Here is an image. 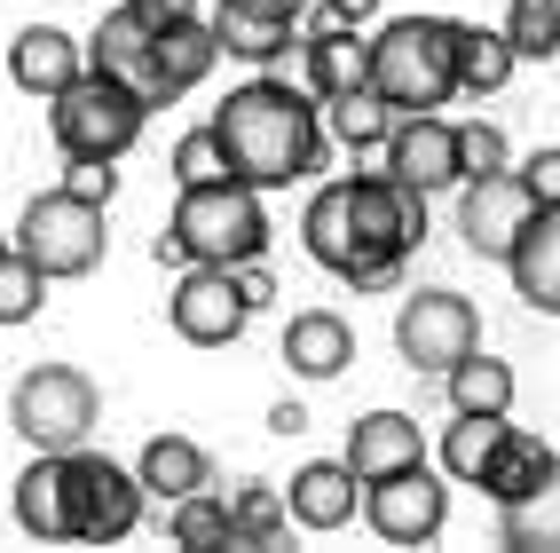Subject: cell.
<instances>
[{
  "label": "cell",
  "mask_w": 560,
  "mask_h": 553,
  "mask_svg": "<svg viewBox=\"0 0 560 553\" xmlns=\"http://www.w3.org/2000/svg\"><path fill=\"white\" fill-rule=\"evenodd\" d=\"M213 32H221V56L269 71V64L292 56V32H301V16L277 9V0H213Z\"/></svg>",
  "instance_id": "17"
},
{
  "label": "cell",
  "mask_w": 560,
  "mask_h": 553,
  "mask_svg": "<svg viewBox=\"0 0 560 553\" xmlns=\"http://www.w3.org/2000/svg\"><path fill=\"white\" fill-rule=\"evenodd\" d=\"M505 32L521 64H552L560 56V0H505Z\"/></svg>",
  "instance_id": "34"
},
{
  "label": "cell",
  "mask_w": 560,
  "mask_h": 553,
  "mask_svg": "<svg viewBox=\"0 0 560 553\" xmlns=\"http://www.w3.org/2000/svg\"><path fill=\"white\" fill-rule=\"evenodd\" d=\"M103 419V395L80 364H32V372L9 388V427L32 442V451H80Z\"/></svg>",
  "instance_id": "6"
},
{
  "label": "cell",
  "mask_w": 560,
  "mask_h": 553,
  "mask_svg": "<svg viewBox=\"0 0 560 553\" xmlns=\"http://www.w3.org/2000/svg\"><path fill=\"white\" fill-rule=\"evenodd\" d=\"M48 285H56V277L32 262L24 245H9V253H0V324H32V316H40V301H48Z\"/></svg>",
  "instance_id": "32"
},
{
  "label": "cell",
  "mask_w": 560,
  "mask_h": 553,
  "mask_svg": "<svg viewBox=\"0 0 560 553\" xmlns=\"http://www.w3.org/2000/svg\"><path fill=\"white\" fill-rule=\"evenodd\" d=\"M213 64H221V32L213 16H182L159 32V71H166V95H190L213 80Z\"/></svg>",
  "instance_id": "25"
},
{
  "label": "cell",
  "mask_w": 560,
  "mask_h": 553,
  "mask_svg": "<svg viewBox=\"0 0 560 553\" xmlns=\"http://www.w3.org/2000/svg\"><path fill=\"white\" fill-rule=\"evenodd\" d=\"M380 159H387L395 182H410V191H427V198L466 182V166H458V127L442 119V111H402Z\"/></svg>",
  "instance_id": "13"
},
{
  "label": "cell",
  "mask_w": 560,
  "mask_h": 553,
  "mask_svg": "<svg viewBox=\"0 0 560 553\" xmlns=\"http://www.w3.org/2000/svg\"><path fill=\"white\" fill-rule=\"evenodd\" d=\"M442 388H451V412H513V364L490 356V348L458 356Z\"/></svg>",
  "instance_id": "30"
},
{
  "label": "cell",
  "mask_w": 560,
  "mask_h": 553,
  "mask_svg": "<svg viewBox=\"0 0 560 553\" xmlns=\"http://www.w3.org/2000/svg\"><path fill=\"white\" fill-rule=\"evenodd\" d=\"M151 95H135L127 80L88 64V80H71L56 103H48V127H56V151L63 159H127L142 127H151Z\"/></svg>",
  "instance_id": "5"
},
{
  "label": "cell",
  "mask_w": 560,
  "mask_h": 553,
  "mask_svg": "<svg viewBox=\"0 0 560 553\" xmlns=\"http://www.w3.org/2000/svg\"><path fill=\"white\" fill-rule=\"evenodd\" d=\"M213 135H221V151H230V174L253 182V191H292V182H308L331 151L324 95L277 80V71H260V80L221 95Z\"/></svg>",
  "instance_id": "2"
},
{
  "label": "cell",
  "mask_w": 560,
  "mask_h": 553,
  "mask_svg": "<svg viewBox=\"0 0 560 553\" xmlns=\"http://www.w3.org/2000/svg\"><path fill=\"white\" fill-rule=\"evenodd\" d=\"M419 238H427V191L395 182L387 166L324 182V191L308 198V214H301L308 262L331 269L340 285H355V292H387Z\"/></svg>",
  "instance_id": "1"
},
{
  "label": "cell",
  "mask_w": 560,
  "mask_h": 553,
  "mask_svg": "<svg viewBox=\"0 0 560 553\" xmlns=\"http://www.w3.org/2000/svg\"><path fill=\"white\" fill-rule=\"evenodd\" d=\"M135 474H142V491L151 498H190V491H206L213 483V459H206V442H190V435H151L142 442V459H135Z\"/></svg>",
  "instance_id": "24"
},
{
  "label": "cell",
  "mask_w": 560,
  "mask_h": 553,
  "mask_svg": "<svg viewBox=\"0 0 560 553\" xmlns=\"http://www.w3.org/2000/svg\"><path fill=\"white\" fill-rule=\"evenodd\" d=\"M458 16H387L371 32V88L395 111H442L458 88Z\"/></svg>",
  "instance_id": "4"
},
{
  "label": "cell",
  "mask_w": 560,
  "mask_h": 553,
  "mask_svg": "<svg viewBox=\"0 0 560 553\" xmlns=\"http://www.w3.org/2000/svg\"><path fill=\"white\" fill-rule=\"evenodd\" d=\"M458 166H466V182H474V174H505V166H513L505 127H498V119H466V127H458Z\"/></svg>",
  "instance_id": "36"
},
{
  "label": "cell",
  "mask_w": 560,
  "mask_h": 553,
  "mask_svg": "<svg viewBox=\"0 0 560 553\" xmlns=\"http://www.w3.org/2000/svg\"><path fill=\"white\" fill-rule=\"evenodd\" d=\"M88 64H95V71H110V80H127L135 95H151V103H174V95H166V71H159V24L142 16L135 0H119V9L95 24Z\"/></svg>",
  "instance_id": "14"
},
{
  "label": "cell",
  "mask_w": 560,
  "mask_h": 553,
  "mask_svg": "<svg viewBox=\"0 0 560 553\" xmlns=\"http://www.w3.org/2000/svg\"><path fill=\"white\" fill-rule=\"evenodd\" d=\"M505 412H458L451 435H442V474L451 483H481V466L498 459V442H505Z\"/></svg>",
  "instance_id": "28"
},
{
  "label": "cell",
  "mask_w": 560,
  "mask_h": 553,
  "mask_svg": "<svg viewBox=\"0 0 560 553\" xmlns=\"http://www.w3.org/2000/svg\"><path fill=\"white\" fill-rule=\"evenodd\" d=\"M513 71H521V48H513L505 24H466L458 32V88L466 95H498Z\"/></svg>",
  "instance_id": "27"
},
{
  "label": "cell",
  "mask_w": 560,
  "mask_h": 553,
  "mask_svg": "<svg viewBox=\"0 0 560 553\" xmlns=\"http://www.w3.org/2000/svg\"><path fill=\"white\" fill-rule=\"evenodd\" d=\"M230 514H237V545H277V538L292 530V506H284L277 483H245V491L230 498Z\"/></svg>",
  "instance_id": "33"
},
{
  "label": "cell",
  "mask_w": 560,
  "mask_h": 553,
  "mask_svg": "<svg viewBox=\"0 0 560 553\" xmlns=\"http://www.w3.org/2000/svg\"><path fill=\"white\" fill-rule=\"evenodd\" d=\"M63 491H71V545H119L142 522V474L103 459V451H63Z\"/></svg>",
  "instance_id": "7"
},
{
  "label": "cell",
  "mask_w": 560,
  "mask_h": 553,
  "mask_svg": "<svg viewBox=\"0 0 560 553\" xmlns=\"http://www.w3.org/2000/svg\"><path fill=\"white\" fill-rule=\"evenodd\" d=\"M277 356L292 364V380H340L355 364V324L340 309H301L284 324V348Z\"/></svg>",
  "instance_id": "18"
},
{
  "label": "cell",
  "mask_w": 560,
  "mask_h": 553,
  "mask_svg": "<svg viewBox=\"0 0 560 553\" xmlns=\"http://www.w3.org/2000/svg\"><path fill=\"white\" fill-rule=\"evenodd\" d=\"M301 427H308V412H301V403H292V395H284V403H277V412H269V435H301Z\"/></svg>",
  "instance_id": "42"
},
{
  "label": "cell",
  "mask_w": 560,
  "mask_h": 553,
  "mask_svg": "<svg viewBox=\"0 0 560 553\" xmlns=\"http://www.w3.org/2000/svg\"><path fill=\"white\" fill-rule=\"evenodd\" d=\"M481 348V316L466 292L451 285H419L410 301L395 309V356L410 364V372H427V380H451V364Z\"/></svg>",
  "instance_id": "9"
},
{
  "label": "cell",
  "mask_w": 560,
  "mask_h": 553,
  "mask_svg": "<svg viewBox=\"0 0 560 553\" xmlns=\"http://www.w3.org/2000/svg\"><path fill=\"white\" fill-rule=\"evenodd\" d=\"M308 88L324 103H340L355 88H371V32L363 24H308Z\"/></svg>",
  "instance_id": "22"
},
{
  "label": "cell",
  "mask_w": 560,
  "mask_h": 553,
  "mask_svg": "<svg viewBox=\"0 0 560 553\" xmlns=\"http://www.w3.org/2000/svg\"><path fill=\"white\" fill-rule=\"evenodd\" d=\"M308 24H380V0H324Z\"/></svg>",
  "instance_id": "40"
},
{
  "label": "cell",
  "mask_w": 560,
  "mask_h": 553,
  "mask_svg": "<svg viewBox=\"0 0 560 553\" xmlns=\"http://www.w3.org/2000/svg\"><path fill=\"white\" fill-rule=\"evenodd\" d=\"M166 324H174V341H190V348H230L253 324V301L237 292V269L182 262V277L166 285Z\"/></svg>",
  "instance_id": "10"
},
{
  "label": "cell",
  "mask_w": 560,
  "mask_h": 553,
  "mask_svg": "<svg viewBox=\"0 0 560 553\" xmlns=\"http://www.w3.org/2000/svg\"><path fill=\"white\" fill-rule=\"evenodd\" d=\"M348 459H355L363 483H380V474H402V466L427 459V435H419L410 412H387V403H380V412H363L348 427Z\"/></svg>",
  "instance_id": "20"
},
{
  "label": "cell",
  "mask_w": 560,
  "mask_h": 553,
  "mask_svg": "<svg viewBox=\"0 0 560 553\" xmlns=\"http://www.w3.org/2000/svg\"><path fill=\"white\" fill-rule=\"evenodd\" d=\"M395 119H402V111H395L380 88H355V95H340V103H324V127H331V142H348V151H387Z\"/></svg>",
  "instance_id": "29"
},
{
  "label": "cell",
  "mask_w": 560,
  "mask_h": 553,
  "mask_svg": "<svg viewBox=\"0 0 560 553\" xmlns=\"http://www.w3.org/2000/svg\"><path fill=\"white\" fill-rule=\"evenodd\" d=\"M9 80L24 95L56 103L71 80H88V41H71L63 24H24L16 41H9Z\"/></svg>",
  "instance_id": "16"
},
{
  "label": "cell",
  "mask_w": 560,
  "mask_h": 553,
  "mask_svg": "<svg viewBox=\"0 0 560 553\" xmlns=\"http://www.w3.org/2000/svg\"><path fill=\"white\" fill-rule=\"evenodd\" d=\"M16 530L40 545H71V491H63V451H32V466L16 474Z\"/></svg>",
  "instance_id": "19"
},
{
  "label": "cell",
  "mask_w": 560,
  "mask_h": 553,
  "mask_svg": "<svg viewBox=\"0 0 560 553\" xmlns=\"http://www.w3.org/2000/svg\"><path fill=\"white\" fill-rule=\"evenodd\" d=\"M552 442L545 435H529V427H505V442H498V459L490 466H481V498H490V506H513V498H529L537 483H545V474H552Z\"/></svg>",
  "instance_id": "23"
},
{
  "label": "cell",
  "mask_w": 560,
  "mask_h": 553,
  "mask_svg": "<svg viewBox=\"0 0 560 553\" xmlns=\"http://www.w3.org/2000/svg\"><path fill=\"white\" fill-rule=\"evenodd\" d=\"M9 245H16V230H0V253H9Z\"/></svg>",
  "instance_id": "44"
},
{
  "label": "cell",
  "mask_w": 560,
  "mask_h": 553,
  "mask_svg": "<svg viewBox=\"0 0 560 553\" xmlns=\"http://www.w3.org/2000/svg\"><path fill=\"white\" fill-rule=\"evenodd\" d=\"M529 221H537V191L521 182V166L458 182V238H466L474 262H513V245H521Z\"/></svg>",
  "instance_id": "11"
},
{
  "label": "cell",
  "mask_w": 560,
  "mask_h": 553,
  "mask_svg": "<svg viewBox=\"0 0 560 553\" xmlns=\"http://www.w3.org/2000/svg\"><path fill=\"white\" fill-rule=\"evenodd\" d=\"M277 9H292V16H308V0H277Z\"/></svg>",
  "instance_id": "43"
},
{
  "label": "cell",
  "mask_w": 560,
  "mask_h": 553,
  "mask_svg": "<svg viewBox=\"0 0 560 553\" xmlns=\"http://www.w3.org/2000/svg\"><path fill=\"white\" fill-rule=\"evenodd\" d=\"M363 522L387 545H434L442 522H451V483L427 459L402 466V474H380V483H363Z\"/></svg>",
  "instance_id": "12"
},
{
  "label": "cell",
  "mask_w": 560,
  "mask_h": 553,
  "mask_svg": "<svg viewBox=\"0 0 560 553\" xmlns=\"http://www.w3.org/2000/svg\"><path fill=\"white\" fill-rule=\"evenodd\" d=\"M521 182L537 191V206H560V151H537V159H521Z\"/></svg>",
  "instance_id": "38"
},
{
  "label": "cell",
  "mask_w": 560,
  "mask_h": 553,
  "mask_svg": "<svg viewBox=\"0 0 560 553\" xmlns=\"http://www.w3.org/2000/svg\"><path fill=\"white\" fill-rule=\"evenodd\" d=\"M63 191L110 206V191H119V159H71V166H63Z\"/></svg>",
  "instance_id": "37"
},
{
  "label": "cell",
  "mask_w": 560,
  "mask_h": 553,
  "mask_svg": "<svg viewBox=\"0 0 560 553\" xmlns=\"http://www.w3.org/2000/svg\"><path fill=\"white\" fill-rule=\"evenodd\" d=\"M221 174H230V151H221V135L206 119V127H190V135L174 142V182L190 191V182H221Z\"/></svg>",
  "instance_id": "35"
},
{
  "label": "cell",
  "mask_w": 560,
  "mask_h": 553,
  "mask_svg": "<svg viewBox=\"0 0 560 553\" xmlns=\"http://www.w3.org/2000/svg\"><path fill=\"white\" fill-rule=\"evenodd\" d=\"M135 9H142V16H151V24L166 32V24H182V16H198V0H135Z\"/></svg>",
  "instance_id": "41"
},
{
  "label": "cell",
  "mask_w": 560,
  "mask_h": 553,
  "mask_svg": "<svg viewBox=\"0 0 560 553\" xmlns=\"http://www.w3.org/2000/svg\"><path fill=\"white\" fill-rule=\"evenodd\" d=\"M237 292L253 301V316L277 301V277H269V262H260V253H253V262H237Z\"/></svg>",
  "instance_id": "39"
},
{
  "label": "cell",
  "mask_w": 560,
  "mask_h": 553,
  "mask_svg": "<svg viewBox=\"0 0 560 553\" xmlns=\"http://www.w3.org/2000/svg\"><path fill=\"white\" fill-rule=\"evenodd\" d=\"M253 253H269V214H260V191L237 174H221V182H190V191L174 198V221L151 238V262L182 269V262H221V269H237L253 262Z\"/></svg>",
  "instance_id": "3"
},
{
  "label": "cell",
  "mask_w": 560,
  "mask_h": 553,
  "mask_svg": "<svg viewBox=\"0 0 560 553\" xmlns=\"http://www.w3.org/2000/svg\"><path fill=\"white\" fill-rule=\"evenodd\" d=\"M498 545H513V553H560V459H552V474L529 498L498 506Z\"/></svg>",
  "instance_id": "26"
},
{
  "label": "cell",
  "mask_w": 560,
  "mask_h": 553,
  "mask_svg": "<svg viewBox=\"0 0 560 553\" xmlns=\"http://www.w3.org/2000/svg\"><path fill=\"white\" fill-rule=\"evenodd\" d=\"M505 277H513V292H521L537 316H560V206H537V221L521 230Z\"/></svg>",
  "instance_id": "21"
},
{
  "label": "cell",
  "mask_w": 560,
  "mask_h": 553,
  "mask_svg": "<svg viewBox=\"0 0 560 553\" xmlns=\"http://www.w3.org/2000/svg\"><path fill=\"white\" fill-rule=\"evenodd\" d=\"M284 506H292V522L316 530V538L348 530L355 514H363V474H355V459H308L301 474H292Z\"/></svg>",
  "instance_id": "15"
},
{
  "label": "cell",
  "mask_w": 560,
  "mask_h": 553,
  "mask_svg": "<svg viewBox=\"0 0 560 553\" xmlns=\"http://www.w3.org/2000/svg\"><path fill=\"white\" fill-rule=\"evenodd\" d=\"M16 245L40 262L48 277H88L95 262H103V245H110V230H103V206L95 198H80V191H40L24 206V221H16Z\"/></svg>",
  "instance_id": "8"
},
{
  "label": "cell",
  "mask_w": 560,
  "mask_h": 553,
  "mask_svg": "<svg viewBox=\"0 0 560 553\" xmlns=\"http://www.w3.org/2000/svg\"><path fill=\"white\" fill-rule=\"evenodd\" d=\"M166 538H174V545H190V553L237 545V514H230V498L190 491V498H174V506H166Z\"/></svg>",
  "instance_id": "31"
}]
</instances>
